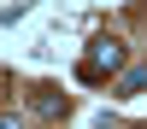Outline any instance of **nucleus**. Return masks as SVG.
I'll list each match as a JSON object with an SVG mask.
<instances>
[{"label":"nucleus","mask_w":147,"mask_h":129,"mask_svg":"<svg viewBox=\"0 0 147 129\" xmlns=\"http://www.w3.org/2000/svg\"><path fill=\"white\" fill-rule=\"evenodd\" d=\"M118 65H124V41H118V35H94V47H88V59H82L77 76L82 82H100L106 70H118Z\"/></svg>","instance_id":"obj_1"},{"label":"nucleus","mask_w":147,"mask_h":129,"mask_svg":"<svg viewBox=\"0 0 147 129\" xmlns=\"http://www.w3.org/2000/svg\"><path fill=\"white\" fill-rule=\"evenodd\" d=\"M136 88H147V65H136V70L124 76V94H136Z\"/></svg>","instance_id":"obj_2"},{"label":"nucleus","mask_w":147,"mask_h":129,"mask_svg":"<svg viewBox=\"0 0 147 129\" xmlns=\"http://www.w3.org/2000/svg\"><path fill=\"white\" fill-rule=\"evenodd\" d=\"M0 129H24V123H18V117H6V112H0Z\"/></svg>","instance_id":"obj_3"}]
</instances>
